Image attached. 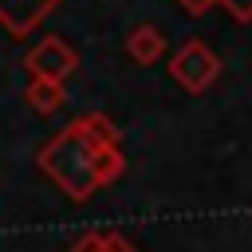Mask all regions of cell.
I'll return each mask as SVG.
<instances>
[{"instance_id": "6da1fadb", "label": "cell", "mask_w": 252, "mask_h": 252, "mask_svg": "<svg viewBox=\"0 0 252 252\" xmlns=\"http://www.w3.org/2000/svg\"><path fill=\"white\" fill-rule=\"evenodd\" d=\"M118 142V130L106 114H83L71 126H63L43 150H39V169L71 197V201H87L98 181H94V154L98 146Z\"/></svg>"}, {"instance_id": "7a4b0ae2", "label": "cell", "mask_w": 252, "mask_h": 252, "mask_svg": "<svg viewBox=\"0 0 252 252\" xmlns=\"http://www.w3.org/2000/svg\"><path fill=\"white\" fill-rule=\"evenodd\" d=\"M169 75H173L189 94H201L205 87L217 83V75H220V59H217V51L205 47L201 39H189V43H181L177 55L169 59Z\"/></svg>"}, {"instance_id": "3957f363", "label": "cell", "mask_w": 252, "mask_h": 252, "mask_svg": "<svg viewBox=\"0 0 252 252\" xmlns=\"http://www.w3.org/2000/svg\"><path fill=\"white\" fill-rule=\"evenodd\" d=\"M24 67L32 71V79L63 83V79H71V75L79 71V55H75V47H71L67 39L47 35V39H39V43L24 55Z\"/></svg>"}, {"instance_id": "277c9868", "label": "cell", "mask_w": 252, "mask_h": 252, "mask_svg": "<svg viewBox=\"0 0 252 252\" xmlns=\"http://www.w3.org/2000/svg\"><path fill=\"white\" fill-rule=\"evenodd\" d=\"M63 0H0V24L20 39V35H28L47 12H55Z\"/></svg>"}, {"instance_id": "5b68a950", "label": "cell", "mask_w": 252, "mask_h": 252, "mask_svg": "<svg viewBox=\"0 0 252 252\" xmlns=\"http://www.w3.org/2000/svg\"><path fill=\"white\" fill-rule=\"evenodd\" d=\"M126 51H130L134 63L150 67V63L161 59V51H165V35H161L154 24H142V28H134V32L126 35Z\"/></svg>"}, {"instance_id": "8992f818", "label": "cell", "mask_w": 252, "mask_h": 252, "mask_svg": "<svg viewBox=\"0 0 252 252\" xmlns=\"http://www.w3.org/2000/svg\"><path fill=\"white\" fill-rule=\"evenodd\" d=\"M24 98L32 102V110H39V114H55V110H63V102H67V91H63V83L32 79V83H28V91H24Z\"/></svg>"}, {"instance_id": "52a82bcc", "label": "cell", "mask_w": 252, "mask_h": 252, "mask_svg": "<svg viewBox=\"0 0 252 252\" xmlns=\"http://www.w3.org/2000/svg\"><path fill=\"white\" fill-rule=\"evenodd\" d=\"M122 169H126V154L118 150V142L98 146V154H94V181L98 185H110V181L122 177Z\"/></svg>"}, {"instance_id": "ba28073f", "label": "cell", "mask_w": 252, "mask_h": 252, "mask_svg": "<svg viewBox=\"0 0 252 252\" xmlns=\"http://www.w3.org/2000/svg\"><path fill=\"white\" fill-rule=\"evenodd\" d=\"M91 252H134L118 232H91Z\"/></svg>"}, {"instance_id": "9c48e42d", "label": "cell", "mask_w": 252, "mask_h": 252, "mask_svg": "<svg viewBox=\"0 0 252 252\" xmlns=\"http://www.w3.org/2000/svg\"><path fill=\"white\" fill-rule=\"evenodd\" d=\"M236 24H252V0H217Z\"/></svg>"}, {"instance_id": "30bf717a", "label": "cell", "mask_w": 252, "mask_h": 252, "mask_svg": "<svg viewBox=\"0 0 252 252\" xmlns=\"http://www.w3.org/2000/svg\"><path fill=\"white\" fill-rule=\"evenodd\" d=\"M177 4H181V8L189 12V16H205V12H209V8L217 4V0H177Z\"/></svg>"}, {"instance_id": "8fae6325", "label": "cell", "mask_w": 252, "mask_h": 252, "mask_svg": "<svg viewBox=\"0 0 252 252\" xmlns=\"http://www.w3.org/2000/svg\"><path fill=\"white\" fill-rule=\"evenodd\" d=\"M67 252H91V232H87V236H83V240H79V244H71V248H67Z\"/></svg>"}]
</instances>
